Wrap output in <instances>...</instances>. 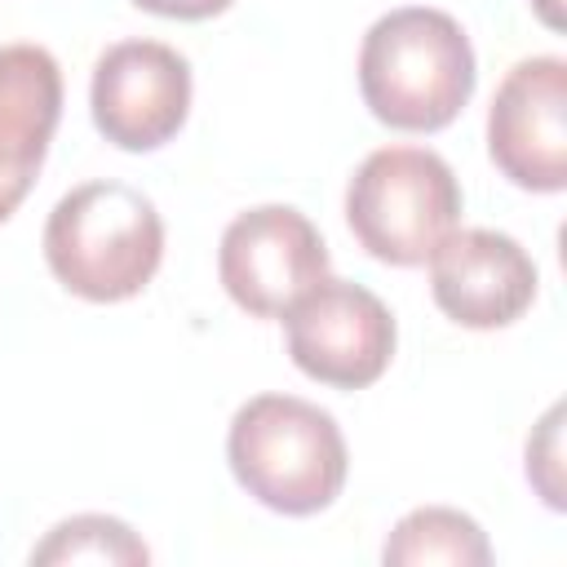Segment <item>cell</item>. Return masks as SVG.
<instances>
[{"label":"cell","mask_w":567,"mask_h":567,"mask_svg":"<svg viewBox=\"0 0 567 567\" xmlns=\"http://www.w3.org/2000/svg\"><path fill=\"white\" fill-rule=\"evenodd\" d=\"M527 483L549 509H563V403H554L527 439Z\"/></svg>","instance_id":"cell-13"},{"label":"cell","mask_w":567,"mask_h":567,"mask_svg":"<svg viewBox=\"0 0 567 567\" xmlns=\"http://www.w3.org/2000/svg\"><path fill=\"white\" fill-rule=\"evenodd\" d=\"M284 337L288 359L310 381L332 390H363L390 368L399 328L372 288L323 275L284 310Z\"/></svg>","instance_id":"cell-5"},{"label":"cell","mask_w":567,"mask_h":567,"mask_svg":"<svg viewBox=\"0 0 567 567\" xmlns=\"http://www.w3.org/2000/svg\"><path fill=\"white\" fill-rule=\"evenodd\" d=\"M89 111L120 151H159L190 115V62L164 40H120L93 62Z\"/></svg>","instance_id":"cell-7"},{"label":"cell","mask_w":567,"mask_h":567,"mask_svg":"<svg viewBox=\"0 0 567 567\" xmlns=\"http://www.w3.org/2000/svg\"><path fill=\"white\" fill-rule=\"evenodd\" d=\"M425 261H430L434 306L461 328L474 332L509 328L536 301V284H540L536 261L505 230H487V226L447 230Z\"/></svg>","instance_id":"cell-9"},{"label":"cell","mask_w":567,"mask_h":567,"mask_svg":"<svg viewBox=\"0 0 567 567\" xmlns=\"http://www.w3.org/2000/svg\"><path fill=\"white\" fill-rule=\"evenodd\" d=\"M62 120V66L44 44H0V221L31 195Z\"/></svg>","instance_id":"cell-10"},{"label":"cell","mask_w":567,"mask_h":567,"mask_svg":"<svg viewBox=\"0 0 567 567\" xmlns=\"http://www.w3.org/2000/svg\"><path fill=\"white\" fill-rule=\"evenodd\" d=\"M40 248L66 292L111 306L155 279L164 261V217L137 186L97 177L53 204Z\"/></svg>","instance_id":"cell-2"},{"label":"cell","mask_w":567,"mask_h":567,"mask_svg":"<svg viewBox=\"0 0 567 567\" xmlns=\"http://www.w3.org/2000/svg\"><path fill=\"white\" fill-rule=\"evenodd\" d=\"M137 9L155 13V18H177V22H204V18H217L226 13L235 0H133Z\"/></svg>","instance_id":"cell-14"},{"label":"cell","mask_w":567,"mask_h":567,"mask_svg":"<svg viewBox=\"0 0 567 567\" xmlns=\"http://www.w3.org/2000/svg\"><path fill=\"white\" fill-rule=\"evenodd\" d=\"M558 0H536V9H540V18L549 22V27H558V9H554Z\"/></svg>","instance_id":"cell-15"},{"label":"cell","mask_w":567,"mask_h":567,"mask_svg":"<svg viewBox=\"0 0 567 567\" xmlns=\"http://www.w3.org/2000/svg\"><path fill=\"white\" fill-rule=\"evenodd\" d=\"M478 62L465 27L430 4L381 13L359 44L363 106L399 133H439L474 97Z\"/></svg>","instance_id":"cell-1"},{"label":"cell","mask_w":567,"mask_h":567,"mask_svg":"<svg viewBox=\"0 0 567 567\" xmlns=\"http://www.w3.org/2000/svg\"><path fill=\"white\" fill-rule=\"evenodd\" d=\"M461 182L439 151L381 146L346 182V226L385 266H425L461 221Z\"/></svg>","instance_id":"cell-4"},{"label":"cell","mask_w":567,"mask_h":567,"mask_svg":"<svg viewBox=\"0 0 567 567\" xmlns=\"http://www.w3.org/2000/svg\"><path fill=\"white\" fill-rule=\"evenodd\" d=\"M323 275L328 244L292 204H257L221 230L217 279L226 297L257 319H284V310Z\"/></svg>","instance_id":"cell-6"},{"label":"cell","mask_w":567,"mask_h":567,"mask_svg":"<svg viewBox=\"0 0 567 567\" xmlns=\"http://www.w3.org/2000/svg\"><path fill=\"white\" fill-rule=\"evenodd\" d=\"M62 563H102V567H142L151 563L146 540L111 514H71L44 532L31 549V567H62Z\"/></svg>","instance_id":"cell-12"},{"label":"cell","mask_w":567,"mask_h":567,"mask_svg":"<svg viewBox=\"0 0 567 567\" xmlns=\"http://www.w3.org/2000/svg\"><path fill=\"white\" fill-rule=\"evenodd\" d=\"M487 155L518 190L558 195L567 186V62L523 58L505 71L487 106Z\"/></svg>","instance_id":"cell-8"},{"label":"cell","mask_w":567,"mask_h":567,"mask_svg":"<svg viewBox=\"0 0 567 567\" xmlns=\"http://www.w3.org/2000/svg\"><path fill=\"white\" fill-rule=\"evenodd\" d=\"M381 558L390 567H430V563H447V567H487L492 563V545L487 532L452 509V505H421L408 509L394 532L381 545Z\"/></svg>","instance_id":"cell-11"},{"label":"cell","mask_w":567,"mask_h":567,"mask_svg":"<svg viewBox=\"0 0 567 567\" xmlns=\"http://www.w3.org/2000/svg\"><path fill=\"white\" fill-rule=\"evenodd\" d=\"M226 465L257 505L306 518L341 496L350 452L341 425L319 403L297 394H252L230 416Z\"/></svg>","instance_id":"cell-3"}]
</instances>
